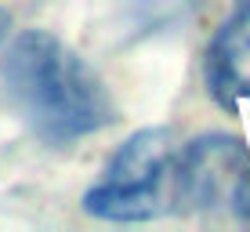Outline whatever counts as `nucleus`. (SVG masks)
Here are the masks:
<instances>
[{"label":"nucleus","mask_w":250,"mask_h":232,"mask_svg":"<svg viewBox=\"0 0 250 232\" xmlns=\"http://www.w3.org/2000/svg\"><path fill=\"white\" fill-rule=\"evenodd\" d=\"M207 87L221 105L250 109V7H239L207 47Z\"/></svg>","instance_id":"20e7f679"},{"label":"nucleus","mask_w":250,"mask_h":232,"mask_svg":"<svg viewBox=\"0 0 250 232\" xmlns=\"http://www.w3.org/2000/svg\"><path fill=\"white\" fill-rule=\"evenodd\" d=\"M250 182V152L243 142L225 134H207L178 152L174 163V189L178 203L188 207H232L236 196Z\"/></svg>","instance_id":"7ed1b4c3"},{"label":"nucleus","mask_w":250,"mask_h":232,"mask_svg":"<svg viewBox=\"0 0 250 232\" xmlns=\"http://www.w3.org/2000/svg\"><path fill=\"white\" fill-rule=\"evenodd\" d=\"M7 33H11V15H7L4 7H0V44L7 40Z\"/></svg>","instance_id":"423d86ee"},{"label":"nucleus","mask_w":250,"mask_h":232,"mask_svg":"<svg viewBox=\"0 0 250 232\" xmlns=\"http://www.w3.org/2000/svg\"><path fill=\"white\" fill-rule=\"evenodd\" d=\"M0 76L29 127L47 142H76L113 120L98 73L47 29H25L7 44Z\"/></svg>","instance_id":"f257e3e1"},{"label":"nucleus","mask_w":250,"mask_h":232,"mask_svg":"<svg viewBox=\"0 0 250 232\" xmlns=\"http://www.w3.org/2000/svg\"><path fill=\"white\" fill-rule=\"evenodd\" d=\"M239 7H250V0H239Z\"/></svg>","instance_id":"0eeeda50"},{"label":"nucleus","mask_w":250,"mask_h":232,"mask_svg":"<svg viewBox=\"0 0 250 232\" xmlns=\"http://www.w3.org/2000/svg\"><path fill=\"white\" fill-rule=\"evenodd\" d=\"M174 163V134L163 127H145L105 163L102 182L83 196V211L105 221H145L170 211V203H178Z\"/></svg>","instance_id":"f03ea898"},{"label":"nucleus","mask_w":250,"mask_h":232,"mask_svg":"<svg viewBox=\"0 0 250 232\" xmlns=\"http://www.w3.org/2000/svg\"><path fill=\"white\" fill-rule=\"evenodd\" d=\"M232 207H236V211H239V214H243V218L250 221V182L243 185V192L236 196V203H232Z\"/></svg>","instance_id":"39448f33"}]
</instances>
